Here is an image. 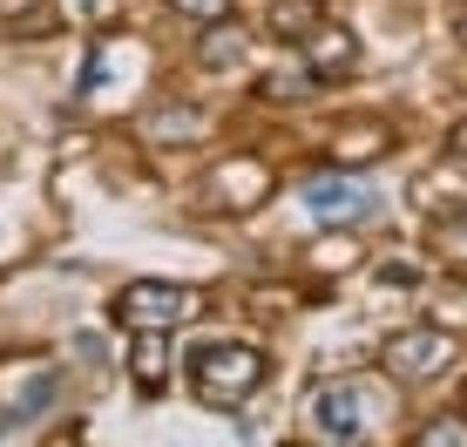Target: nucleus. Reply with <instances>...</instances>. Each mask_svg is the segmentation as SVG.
<instances>
[{"instance_id":"obj_1","label":"nucleus","mask_w":467,"mask_h":447,"mask_svg":"<svg viewBox=\"0 0 467 447\" xmlns=\"http://www.w3.org/2000/svg\"><path fill=\"white\" fill-rule=\"evenodd\" d=\"M190 379H197V393L211 407H237L244 393H257V379H265V353L244 339H211L190 353Z\"/></svg>"},{"instance_id":"obj_2","label":"nucleus","mask_w":467,"mask_h":447,"mask_svg":"<svg viewBox=\"0 0 467 447\" xmlns=\"http://www.w3.org/2000/svg\"><path fill=\"white\" fill-rule=\"evenodd\" d=\"M305 211L326 224H366V217H379V190L359 183L352 170H326V177L305 183Z\"/></svg>"},{"instance_id":"obj_3","label":"nucleus","mask_w":467,"mask_h":447,"mask_svg":"<svg viewBox=\"0 0 467 447\" xmlns=\"http://www.w3.org/2000/svg\"><path fill=\"white\" fill-rule=\"evenodd\" d=\"M183 312H190V292H183V285H156V278L129 285V292L116 298V318L136 326V332H170Z\"/></svg>"},{"instance_id":"obj_4","label":"nucleus","mask_w":467,"mask_h":447,"mask_svg":"<svg viewBox=\"0 0 467 447\" xmlns=\"http://www.w3.org/2000/svg\"><path fill=\"white\" fill-rule=\"evenodd\" d=\"M312 427L326 441H359L366 434V393L352 387V379H326V387L312 393Z\"/></svg>"},{"instance_id":"obj_5","label":"nucleus","mask_w":467,"mask_h":447,"mask_svg":"<svg viewBox=\"0 0 467 447\" xmlns=\"http://www.w3.org/2000/svg\"><path fill=\"white\" fill-rule=\"evenodd\" d=\"M447 359H454V339H447V332H433V326L400 332V339L386 346V366H393L400 379H427V373H441Z\"/></svg>"},{"instance_id":"obj_6","label":"nucleus","mask_w":467,"mask_h":447,"mask_svg":"<svg viewBox=\"0 0 467 447\" xmlns=\"http://www.w3.org/2000/svg\"><path fill=\"white\" fill-rule=\"evenodd\" d=\"M61 400V373L55 366H41L35 379H27L21 393H14V407H0V434H14V427H27V421H41L47 407Z\"/></svg>"},{"instance_id":"obj_7","label":"nucleus","mask_w":467,"mask_h":447,"mask_svg":"<svg viewBox=\"0 0 467 447\" xmlns=\"http://www.w3.org/2000/svg\"><path fill=\"white\" fill-rule=\"evenodd\" d=\"M305 55H312V68H318V82H339V75L352 68V55H359V41L346 35V27H312L305 35Z\"/></svg>"},{"instance_id":"obj_8","label":"nucleus","mask_w":467,"mask_h":447,"mask_svg":"<svg viewBox=\"0 0 467 447\" xmlns=\"http://www.w3.org/2000/svg\"><path fill=\"white\" fill-rule=\"evenodd\" d=\"M265 21H271V35H278V41H305L318 21H326V0H271Z\"/></svg>"},{"instance_id":"obj_9","label":"nucleus","mask_w":467,"mask_h":447,"mask_svg":"<svg viewBox=\"0 0 467 447\" xmlns=\"http://www.w3.org/2000/svg\"><path fill=\"white\" fill-rule=\"evenodd\" d=\"M244 27H231V21H211L203 27V41H197V61L203 68H237V61H244Z\"/></svg>"},{"instance_id":"obj_10","label":"nucleus","mask_w":467,"mask_h":447,"mask_svg":"<svg viewBox=\"0 0 467 447\" xmlns=\"http://www.w3.org/2000/svg\"><path fill=\"white\" fill-rule=\"evenodd\" d=\"M203 122H211L203 109H190V102H170V109H156V116H150V130L163 136V142H197V136H203Z\"/></svg>"},{"instance_id":"obj_11","label":"nucleus","mask_w":467,"mask_h":447,"mask_svg":"<svg viewBox=\"0 0 467 447\" xmlns=\"http://www.w3.org/2000/svg\"><path fill=\"white\" fill-rule=\"evenodd\" d=\"M129 373H136V387H142V393H156V387H163V379H170V346H163V332L136 346V359H129Z\"/></svg>"},{"instance_id":"obj_12","label":"nucleus","mask_w":467,"mask_h":447,"mask_svg":"<svg viewBox=\"0 0 467 447\" xmlns=\"http://www.w3.org/2000/svg\"><path fill=\"white\" fill-rule=\"evenodd\" d=\"M420 447H467V421L461 413H441V421L420 434Z\"/></svg>"},{"instance_id":"obj_13","label":"nucleus","mask_w":467,"mask_h":447,"mask_svg":"<svg viewBox=\"0 0 467 447\" xmlns=\"http://www.w3.org/2000/svg\"><path fill=\"white\" fill-rule=\"evenodd\" d=\"M170 7L183 14V21H203V27H211V21H231V0H170Z\"/></svg>"},{"instance_id":"obj_14","label":"nucleus","mask_w":467,"mask_h":447,"mask_svg":"<svg viewBox=\"0 0 467 447\" xmlns=\"http://www.w3.org/2000/svg\"><path fill=\"white\" fill-rule=\"evenodd\" d=\"M373 150H386V136H379V130H366V122H359L352 136H339V156H346V163H352V156H373Z\"/></svg>"},{"instance_id":"obj_15","label":"nucleus","mask_w":467,"mask_h":447,"mask_svg":"<svg viewBox=\"0 0 467 447\" xmlns=\"http://www.w3.org/2000/svg\"><path fill=\"white\" fill-rule=\"evenodd\" d=\"M47 27H61V14L55 7H27L21 21H14V35H47Z\"/></svg>"},{"instance_id":"obj_16","label":"nucleus","mask_w":467,"mask_h":447,"mask_svg":"<svg viewBox=\"0 0 467 447\" xmlns=\"http://www.w3.org/2000/svg\"><path fill=\"white\" fill-rule=\"evenodd\" d=\"M454 156H467V122H461V130H454Z\"/></svg>"},{"instance_id":"obj_17","label":"nucleus","mask_w":467,"mask_h":447,"mask_svg":"<svg viewBox=\"0 0 467 447\" xmlns=\"http://www.w3.org/2000/svg\"><path fill=\"white\" fill-rule=\"evenodd\" d=\"M461 41H467V7H461Z\"/></svg>"}]
</instances>
